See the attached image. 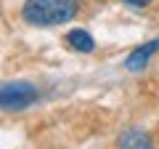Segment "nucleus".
<instances>
[{"label":"nucleus","instance_id":"39448f33","mask_svg":"<svg viewBox=\"0 0 159 149\" xmlns=\"http://www.w3.org/2000/svg\"><path fill=\"white\" fill-rule=\"evenodd\" d=\"M64 40H66V46L72 48V51H77V53H93L96 51V37H93L88 29H69V32L64 35Z\"/></svg>","mask_w":159,"mask_h":149},{"label":"nucleus","instance_id":"423d86ee","mask_svg":"<svg viewBox=\"0 0 159 149\" xmlns=\"http://www.w3.org/2000/svg\"><path fill=\"white\" fill-rule=\"evenodd\" d=\"M119 3H125V6H130V8H146V6H151V0H119Z\"/></svg>","mask_w":159,"mask_h":149},{"label":"nucleus","instance_id":"f03ea898","mask_svg":"<svg viewBox=\"0 0 159 149\" xmlns=\"http://www.w3.org/2000/svg\"><path fill=\"white\" fill-rule=\"evenodd\" d=\"M40 88L29 80H8L0 83V112H21L37 104Z\"/></svg>","mask_w":159,"mask_h":149},{"label":"nucleus","instance_id":"7ed1b4c3","mask_svg":"<svg viewBox=\"0 0 159 149\" xmlns=\"http://www.w3.org/2000/svg\"><path fill=\"white\" fill-rule=\"evenodd\" d=\"M157 53H159V37L143 43V46H138V48H133V51L127 53V59H125V69H130V72H143Z\"/></svg>","mask_w":159,"mask_h":149},{"label":"nucleus","instance_id":"20e7f679","mask_svg":"<svg viewBox=\"0 0 159 149\" xmlns=\"http://www.w3.org/2000/svg\"><path fill=\"white\" fill-rule=\"evenodd\" d=\"M117 149H154V141L143 128H127L119 133Z\"/></svg>","mask_w":159,"mask_h":149},{"label":"nucleus","instance_id":"f257e3e1","mask_svg":"<svg viewBox=\"0 0 159 149\" xmlns=\"http://www.w3.org/2000/svg\"><path fill=\"white\" fill-rule=\"evenodd\" d=\"M80 13V0H24L21 19L32 27H58Z\"/></svg>","mask_w":159,"mask_h":149}]
</instances>
